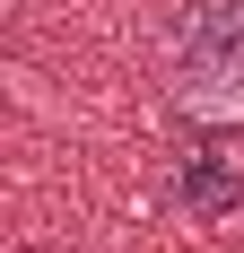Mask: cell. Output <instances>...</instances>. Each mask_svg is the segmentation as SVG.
I'll list each match as a JSON object with an SVG mask.
<instances>
[{
  "mask_svg": "<svg viewBox=\"0 0 244 253\" xmlns=\"http://www.w3.org/2000/svg\"><path fill=\"white\" fill-rule=\"evenodd\" d=\"M157 79L174 114L244 131V0H183L157 35Z\"/></svg>",
  "mask_w": 244,
  "mask_h": 253,
  "instance_id": "6da1fadb",
  "label": "cell"
},
{
  "mask_svg": "<svg viewBox=\"0 0 244 253\" xmlns=\"http://www.w3.org/2000/svg\"><path fill=\"white\" fill-rule=\"evenodd\" d=\"M174 201L192 210V218H227V210H244V166L227 149H183V166H174Z\"/></svg>",
  "mask_w": 244,
  "mask_h": 253,
  "instance_id": "7a4b0ae2",
  "label": "cell"
}]
</instances>
